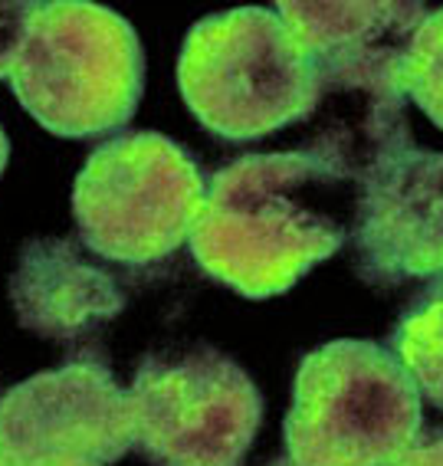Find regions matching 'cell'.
I'll list each match as a JSON object with an SVG mask.
<instances>
[{"instance_id": "1", "label": "cell", "mask_w": 443, "mask_h": 466, "mask_svg": "<svg viewBox=\"0 0 443 466\" xmlns=\"http://www.w3.org/2000/svg\"><path fill=\"white\" fill-rule=\"evenodd\" d=\"M355 191V167L332 138L243 155L210 177L187 243L217 283L247 299H269L351 240Z\"/></svg>"}, {"instance_id": "2", "label": "cell", "mask_w": 443, "mask_h": 466, "mask_svg": "<svg viewBox=\"0 0 443 466\" xmlns=\"http://www.w3.org/2000/svg\"><path fill=\"white\" fill-rule=\"evenodd\" d=\"M4 79L46 132L93 138L128 126L145 89L138 34L86 0L26 4Z\"/></svg>"}, {"instance_id": "3", "label": "cell", "mask_w": 443, "mask_h": 466, "mask_svg": "<svg viewBox=\"0 0 443 466\" xmlns=\"http://www.w3.org/2000/svg\"><path fill=\"white\" fill-rule=\"evenodd\" d=\"M187 108L224 142H253L312 116L322 83L277 10L240 7L191 26L177 56Z\"/></svg>"}, {"instance_id": "4", "label": "cell", "mask_w": 443, "mask_h": 466, "mask_svg": "<svg viewBox=\"0 0 443 466\" xmlns=\"http://www.w3.org/2000/svg\"><path fill=\"white\" fill-rule=\"evenodd\" d=\"M424 427L420 391L391 349L338 339L309 351L286 414L296 466H388Z\"/></svg>"}, {"instance_id": "5", "label": "cell", "mask_w": 443, "mask_h": 466, "mask_svg": "<svg viewBox=\"0 0 443 466\" xmlns=\"http://www.w3.org/2000/svg\"><path fill=\"white\" fill-rule=\"evenodd\" d=\"M204 200V171L181 145L135 132L102 142L86 158L73 217L86 250L122 267H151L191 240Z\"/></svg>"}, {"instance_id": "6", "label": "cell", "mask_w": 443, "mask_h": 466, "mask_svg": "<svg viewBox=\"0 0 443 466\" xmlns=\"http://www.w3.org/2000/svg\"><path fill=\"white\" fill-rule=\"evenodd\" d=\"M128 404L135 450L151 466H240L263 424L259 388L217 349L145 359Z\"/></svg>"}, {"instance_id": "7", "label": "cell", "mask_w": 443, "mask_h": 466, "mask_svg": "<svg viewBox=\"0 0 443 466\" xmlns=\"http://www.w3.org/2000/svg\"><path fill=\"white\" fill-rule=\"evenodd\" d=\"M355 167V269L371 286H401L443 273V151L420 148L404 118L368 135Z\"/></svg>"}, {"instance_id": "8", "label": "cell", "mask_w": 443, "mask_h": 466, "mask_svg": "<svg viewBox=\"0 0 443 466\" xmlns=\"http://www.w3.org/2000/svg\"><path fill=\"white\" fill-rule=\"evenodd\" d=\"M135 447L128 391L102 361L40 371L0 398V453L10 466L76 457L116 463Z\"/></svg>"}, {"instance_id": "9", "label": "cell", "mask_w": 443, "mask_h": 466, "mask_svg": "<svg viewBox=\"0 0 443 466\" xmlns=\"http://www.w3.org/2000/svg\"><path fill=\"white\" fill-rule=\"evenodd\" d=\"M316 69L322 96L365 92L371 112L365 132L401 118L404 63L430 10L414 0L394 4H277Z\"/></svg>"}, {"instance_id": "10", "label": "cell", "mask_w": 443, "mask_h": 466, "mask_svg": "<svg viewBox=\"0 0 443 466\" xmlns=\"http://www.w3.org/2000/svg\"><path fill=\"white\" fill-rule=\"evenodd\" d=\"M10 302L24 329L43 339L73 341L109 325L126 309V292L73 240L40 237L20 250L10 276Z\"/></svg>"}, {"instance_id": "11", "label": "cell", "mask_w": 443, "mask_h": 466, "mask_svg": "<svg viewBox=\"0 0 443 466\" xmlns=\"http://www.w3.org/2000/svg\"><path fill=\"white\" fill-rule=\"evenodd\" d=\"M391 351L414 378L420 398L443 410V273L424 286L394 325Z\"/></svg>"}, {"instance_id": "12", "label": "cell", "mask_w": 443, "mask_h": 466, "mask_svg": "<svg viewBox=\"0 0 443 466\" xmlns=\"http://www.w3.org/2000/svg\"><path fill=\"white\" fill-rule=\"evenodd\" d=\"M404 96L443 128V7L427 14L404 63Z\"/></svg>"}, {"instance_id": "13", "label": "cell", "mask_w": 443, "mask_h": 466, "mask_svg": "<svg viewBox=\"0 0 443 466\" xmlns=\"http://www.w3.org/2000/svg\"><path fill=\"white\" fill-rule=\"evenodd\" d=\"M388 466H443V431L418 433V441L404 447Z\"/></svg>"}, {"instance_id": "14", "label": "cell", "mask_w": 443, "mask_h": 466, "mask_svg": "<svg viewBox=\"0 0 443 466\" xmlns=\"http://www.w3.org/2000/svg\"><path fill=\"white\" fill-rule=\"evenodd\" d=\"M24 14H26V4H0V79H4V59H7L10 46L17 40Z\"/></svg>"}, {"instance_id": "15", "label": "cell", "mask_w": 443, "mask_h": 466, "mask_svg": "<svg viewBox=\"0 0 443 466\" xmlns=\"http://www.w3.org/2000/svg\"><path fill=\"white\" fill-rule=\"evenodd\" d=\"M26 466H106V463H93V460H76V457H50V460H34Z\"/></svg>"}, {"instance_id": "16", "label": "cell", "mask_w": 443, "mask_h": 466, "mask_svg": "<svg viewBox=\"0 0 443 466\" xmlns=\"http://www.w3.org/2000/svg\"><path fill=\"white\" fill-rule=\"evenodd\" d=\"M7 158H10V142H7V135H4V128H0V175H4V167H7Z\"/></svg>"}, {"instance_id": "17", "label": "cell", "mask_w": 443, "mask_h": 466, "mask_svg": "<svg viewBox=\"0 0 443 466\" xmlns=\"http://www.w3.org/2000/svg\"><path fill=\"white\" fill-rule=\"evenodd\" d=\"M267 466H296V463H293L289 457H277V460H269Z\"/></svg>"}, {"instance_id": "18", "label": "cell", "mask_w": 443, "mask_h": 466, "mask_svg": "<svg viewBox=\"0 0 443 466\" xmlns=\"http://www.w3.org/2000/svg\"><path fill=\"white\" fill-rule=\"evenodd\" d=\"M0 466H10V463H7V460H4V453H0Z\"/></svg>"}]
</instances>
